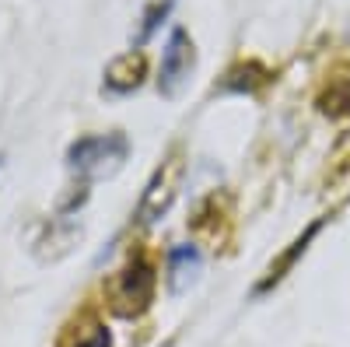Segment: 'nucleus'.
I'll use <instances>...</instances> for the list:
<instances>
[{
	"label": "nucleus",
	"mask_w": 350,
	"mask_h": 347,
	"mask_svg": "<svg viewBox=\"0 0 350 347\" xmlns=\"http://www.w3.org/2000/svg\"><path fill=\"white\" fill-rule=\"evenodd\" d=\"M126 151H130V144L123 133H95L70 148V168L84 183H95V179L120 172V165L126 162Z\"/></svg>",
	"instance_id": "f257e3e1"
},
{
	"label": "nucleus",
	"mask_w": 350,
	"mask_h": 347,
	"mask_svg": "<svg viewBox=\"0 0 350 347\" xmlns=\"http://www.w3.org/2000/svg\"><path fill=\"white\" fill-rule=\"evenodd\" d=\"M183 176H186V158L179 151H172V158L161 162V168L151 176L148 190H144V200H140V221L144 224L168 214V207L175 204V196L183 190Z\"/></svg>",
	"instance_id": "f03ea898"
},
{
	"label": "nucleus",
	"mask_w": 350,
	"mask_h": 347,
	"mask_svg": "<svg viewBox=\"0 0 350 347\" xmlns=\"http://www.w3.org/2000/svg\"><path fill=\"white\" fill-rule=\"evenodd\" d=\"M196 67V49H193V39L186 28H172V36L165 42V53H161V70H158V88L165 99H175Z\"/></svg>",
	"instance_id": "7ed1b4c3"
},
{
	"label": "nucleus",
	"mask_w": 350,
	"mask_h": 347,
	"mask_svg": "<svg viewBox=\"0 0 350 347\" xmlns=\"http://www.w3.org/2000/svg\"><path fill=\"white\" fill-rule=\"evenodd\" d=\"M154 287H158V274H154V267H151L144 256H137L133 264L120 274L116 287H112L116 309H120L123 316L144 312V309L151 305V298H154Z\"/></svg>",
	"instance_id": "20e7f679"
},
{
	"label": "nucleus",
	"mask_w": 350,
	"mask_h": 347,
	"mask_svg": "<svg viewBox=\"0 0 350 347\" xmlns=\"http://www.w3.org/2000/svg\"><path fill=\"white\" fill-rule=\"evenodd\" d=\"M200 270V253L193 246H179V249H172V259H168V274H172V292L179 295L186 292V284H193Z\"/></svg>",
	"instance_id": "39448f33"
},
{
	"label": "nucleus",
	"mask_w": 350,
	"mask_h": 347,
	"mask_svg": "<svg viewBox=\"0 0 350 347\" xmlns=\"http://www.w3.org/2000/svg\"><path fill=\"white\" fill-rule=\"evenodd\" d=\"M319 109L329 116H350V67H343L336 77H329L326 92L319 95Z\"/></svg>",
	"instance_id": "423d86ee"
},
{
	"label": "nucleus",
	"mask_w": 350,
	"mask_h": 347,
	"mask_svg": "<svg viewBox=\"0 0 350 347\" xmlns=\"http://www.w3.org/2000/svg\"><path fill=\"white\" fill-rule=\"evenodd\" d=\"M319 228H323V221H315V224H312V228L305 231V235H301V239H298L295 246H291V249H287V253H284V256L277 259V267H270V270H267V277L259 281V287H256V292H267V287H273V284H277V281H280V277H284V274L291 270V267H295V259H298V256H301V253L308 249V242L315 239V231H319Z\"/></svg>",
	"instance_id": "0eeeda50"
},
{
	"label": "nucleus",
	"mask_w": 350,
	"mask_h": 347,
	"mask_svg": "<svg viewBox=\"0 0 350 347\" xmlns=\"http://www.w3.org/2000/svg\"><path fill=\"white\" fill-rule=\"evenodd\" d=\"M77 347H112V340H109V330L95 326V333H92V337H84V340H77Z\"/></svg>",
	"instance_id": "6e6552de"
}]
</instances>
